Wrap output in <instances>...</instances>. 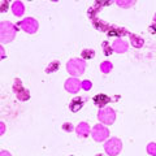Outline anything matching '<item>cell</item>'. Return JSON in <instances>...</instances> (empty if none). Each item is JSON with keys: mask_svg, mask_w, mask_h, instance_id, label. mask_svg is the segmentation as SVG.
Returning <instances> with one entry per match:
<instances>
[{"mask_svg": "<svg viewBox=\"0 0 156 156\" xmlns=\"http://www.w3.org/2000/svg\"><path fill=\"white\" fill-rule=\"evenodd\" d=\"M17 33V26L13 25L9 21H3L0 22V42L3 43H9L16 38Z\"/></svg>", "mask_w": 156, "mask_h": 156, "instance_id": "cell-1", "label": "cell"}, {"mask_svg": "<svg viewBox=\"0 0 156 156\" xmlns=\"http://www.w3.org/2000/svg\"><path fill=\"white\" fill-rule=\"evenodd\" d=\"M66 69L72 76H81L86 69V62L83 58H70L66 64Z\"/></svg>", "mask_w": 156, "mask_h": 156, "instance_id": "cell-2", "label": "cell"}, {"mask_svg": "<svg viewBox=\"0 0 156 156\" xmlns=\"http://www.w3.org/2000/svg\"><path fill=\"white\" fill-rule=\"evenodd\" d=\"M104 150L109 156H117L122 150V142L119 138H111L108 142H105Z\"/></svg>", "mask_w": 156, "mask_h": 156, "instance_id": "cell-3", "label": "cell"}, {"mask_svg": "<svg viewBox=\"0 0 156 156\" xmlns=\"http://www.w3.org/2000/svg\"><path fill=\"white\" fill-rule=\"evenodd\" d=\"M98 119H99V121H101L104 125H112L116 120V112L112 108H109V107L101 108L99 111V113H98Z\"/></svg>", "mask_w": 156, "mask_h": 156, "instance_id": "cell-4", "label": "cell"}, {"mask_svg": "<svg viewBox=\"0 0 156 156\" xmlns=\"http://www.w3.org/2000/svg\"><path fill=\"white\" fill-rule=\"evenodd\" d=\"M17 27H21L23 31H26L29 34H34V33H37L38 27H39V23H38V21L35 18L26 17L25 20H22V21L18 22Z\"/></svg>", "mask_w": 156, "mask_h": 156, "instance_id": "cell-5", "label": "cell"}, {"mask_svg": "<svg viewBox=\"0 0 156 156\" xmlns=\"http://www.w3.org/2000/svg\"><path fill=\"white\" fill-rule=\"evenodd\" d=\"M13 90H14V92H16V96H17L18 100L26 101V100H29V98H30V92H29V90H26L25 87H23L21 80H18V78L14 81V83H13Z\"/></svg>", "mask_w": 156, "mask_h": 156, "instance_id": "cell-6", "label": "cell"}, {"mask_svg": "<svg viewBox=\"0 0 156 156\" xmlns=\"http://www.w3.org/2000/svg\"><path fill=\"white\" fill-rule=\"evenodd\" d=\"M91 134H92L94 140H96V142H103V140H105L109 136V130L107 129L104 125H95L91 131Z\"/></svg>", "mask_w": 156, "mask_h": 156, "instance_id": "cell-7", "label": "cell"}, {"mask_svg": "<svg viewBox=\"0 0 156 156\" xmlns=\"http://www.w3.org/2000/svg\"><path fill=\"white\" fill-rule=\"evenodd\" d=\"M64 87H65L66 91L72 92V94H77V92L81 90V81L77 80V78H74V77H72V78H69V80L65 81Z\"/></svg>", "mask_w": 156, "mask_h": 156, "instance_id": "cell-8", "label": "cell"}, {"mask_svg": "<svg viewBox=\"0 0 156 156\" xmlns=\"http://www.w3.org/2000/svg\"><path fill=\"white\" fill-rule=\"evenodd\" d=\"M85 101H86V98H82V96L74 98V99L70 101V104H69L70 111H72V112H78V111H81L82 107H83V104H85Z\"/></svg>", "mask_w": 156, "mask_h": 156, "instance_id": "cell-9", "label": "cell"}, {"mask_svg": "<svg viewBox=\"0 0 156 156\" xmlns=\"http://www.w3.org/2000/svg\"><path fill=\"white\" fill-rule=\"evenodd\" d=\"M128 42L122 41V39H116L113 42V44H112V50L115 52H119V53H124L128 51Z\"/></svg>", "mask_w": 156, "mask_h": 156, "instance_id": "cell-10", "label": "cell"}, {"mask_svg": "<svg viewBox=\"0 0 156 156\" xmlns=\"http://www.w3.org/2000/svg\"><path fill=\"white\" fill-rule=\"evenodd\" d=\"M109 101H111L109 96H107L105 94H99V95H95L94 96V103H95L96 107H99L100 109L104 108V107L108 104Z\"/></svg>", "mask_w": 156, "mask_h": 156, "instance_id": "cell-11", "label": "cell"}, {"mask_svg": "<svg viewBox=\"0 0 156 156\" xmlns=\"http://www.w3.org/2000/svg\"><path fill=\"white\" fill-rule=\"evenodd\" d=\"M126 34H129V33L122 27H119V26H115V25H109V27H108V35L109 37H122V35H126Z\"/></svg>", "mask_w": 156, "mask_h": 156, "instance_id": "cell-12", "label": "cell"}, {"mask_svg": "<svg viewBox=\"0 0 156 156\" xmlns=\"http://www.w3.org/2000/svg\"><path fill=\"white\" fill-rule=\"evenodd\" d=\"M76 131L81 138H86V136H89V134H90V126L86 122H81V124H78V126L76 128Z\"/></svg>", "mask_w": 156, "mask_h": 156, "instance_id": "cell-13", "label": "cell"}, {"mask_svg": "<svg viewBox=\"0 0 156 156\" xmlns=\"http://www.w3.org/2000/svg\"><path fill=\"white\" fill-rule=\"evenodd\" d=\"M128 35L130 37V42H131V46L135 47V48H140V47H143L144 44V41L138 35H135V34H128Z\"/></svg>", "mask_w": 156, "mask_h": 156, "instance_id": "cell-14", "label": "cell"}, {"mask_svg": "<svg viewBox=\"0 0 156 156\" xmlns=\"http://www.w3.org/2000/svg\"><path fill=\"white\" fill-rule=\"evenodd\" d=\"M12 11H13V14L14 16H22L23 12H25V7H23V4L21 2H14L12 4Z\"/></svg>", "mask_w": 156, "mask_h": 156, "instance_id": "cell-15", "label": "cell"}, {"mask_svg": "<svg viewBox=\"0 0 156 156\" xmlns=\"http://www.w3.org/2000/svg\"><path fill=\"white\" fill-rule=\"evenodd\" d=\"M92 23H94V27L98 29L99 31H108L109 25H108V23H105V22H103L101 20H96V18H94Z\"/></svg>", "mask_w": 156, "mask_h": 156, "instance_id": "cell-16", "label": "cell"}, {"mask_svg": "<svg viewBox=\"0 0 156 156\" xmlns=\"http://www.w3.org/2000/svg\"><path fill=\"white\" fill-rule=\"evenodd\" d=\"M112 68H113V65H112V62H109V61H104L100 64V70L103 73H109L112 70Z\"/></svg>", "mask_w": 156, "mask_h": 156, "instance_id": "cell-17", "label": "cell"}, {"mask_svg": "<svg viewBox=\"0 0 156 156\" xmlns=\"http://www.w3.org/2000/svg\"><path fill=\"white\" fill-rule=\"evenodd\" d=\"M58 66H60L58 61H52L51 64L46 68V72H47V73H53V72H56V70L58 69Z\"/></svg>", "mask_w": 156, "mask_h": 156, "instance_id": "cell-18", "label": "cell"}, {"mask_svg": "<svg viewBox=\"0 0 156 156\" xmlns=\"http://www.w3.org/2000/svg\"><path fill=\"white\" fill-rule=\"evenodd\" d=\"M116 4H117L119 7H122V8H129V7H131V5H134L135 2H134V0H131V2H130V0H129V2H122V0H117Z\"/></svg>", "mask_w": 156, "mask_h": 156, "instance_id": "cell-19", "label": "cell"}, {"mask_svg": "<svg viewBox=\"0 0 156 156\" xmlns=\"http://www.w3.org/2000/svg\"><path fill=\"white\" fill-rule=\"evenodd\" d=\"M94 56H95L94 50H83V51H82V57H83V60H87V58H92Z\"/></svg>", "mask_w": 156, "mask_h": 156, "instance_id": "cell-20", "label": "cell"}, {"mask_svg": "<svg viewBox=\"0 0 156 156\" xmlns=\"http://www.w3.org/2000/svg\"><path fill=\"white\" fill-rule=\"evenodd\" d=\"M147 152L151 156H156V143H148V146H147Z\"/></svg>", "mask_w": 156, "mask_h": 156, "instance_id": "cell-21", "label": "cell"}, {"mask_svg": "<svg viewBox=\"0 0 156 156\" xmlns=\"http://www.w3.org/2000/svg\"><path fill=\"white\" fill-rule=\"evenodd\" d=\"M92 87V83L87 80V81H83V82H81V89H83L85 91H89L90 89Z\"/></svg>", "mask_w": 156, "mask_h": 156, "instance_id": "cell-22", "label": "cell"}, {"mask_svg": "<svg viewBox=\"0 0 156 156\" xmlns=\"http://www.w3.org/2000/svg\"><path fill=\"white\" fill-rule=\"evenodd\" d=\"M103 50H104V55H107V56L111 55L112 51H113V50H112V47L108 46V42H104L103 43Z\"/></svg>", "mask_w": 156, "mask_h": 156, "instance_id": "cell-23", "label": "cell"}, {"mask_svg": "<svg viewBox=\"0 0 156 156\" xmlns=\"http://www.w3.org/2000/svg\"><path fill=\"white\" fill-rule=\"evenodd\" d=\"M8 9V2H0V13L5 12Z\"/></svg>", "mask_w": 156, "mask_h": 156, "instance_id": "cell-24", "label": "cell"}, {"mask_svg": "<svg viewBox=\"0 0 156 156\" xmlns=\"http://www.w3.org/2000/svg\"><path fill=\"white\" fill-rule=\"evenodd\" d=\"M62 129H64L65 131H72V130H73V126H72V124L66 122V124L62 125Z\"/></svg>", "mask_w": 156, "mask_h": 156, "instance_id": "cell-25", "label": "cell"}, {"mask_svg": "<svg viewBox=\"0 0 156 156\" xmlns=\"http://www.w3.org/2000/svg\"><path fill=\"white\" fill-rule=\"evenodd\" d=\"M4 57H5V51H4V48L0 46V60H3Z\"/></svg>", "mask_w": 156, "mask_h": 156, "instance_id": "cell-26", "label": "cell"}, {"mask_svg": "<svg viewBox=\"0 0 156 156\" xmlns=\"http://www.w3.org/2000/svg\"><path fill=\"white\" fill-rule=\"evenodd\" d=\"M4 133H5V125L3 122H0V135H3Z\"/></svg>", "mask_w": 156, "mask_h": 156, "instance_id": "cell-27", "label": "cell"}, {"mask_svg": "<svg viewBox=\"0 0 156 156\" xmlns=\"http://www.w3.org/2000/svg\"><path fill=\"white\" fill-rule=\"evenodd\" d=\"M0 156H12V155L9 154L8 151H2V152H0Z\"/></svg>", "mask_w": 156, "mask_h": 156, "instance_id": "cell-28", "label": "cell"}, {"mask_svg": "<svg viewBox=\"0 0 156 156\" xmlns=\"http://www.w3.org/2000/svg\"><path fill=\"white\" fill-rule=\"evenodd\" d=\"M150 29H151V31H152V33H156V23H154V25L151 26Z\"/></svg>", "mask_w": 156, "mask_h": 156, "instance_id": "cell-29", "label": "cell"}, {"mask_svg": "<svg viewBox=\"0 0 156 156\" xmlns=\"http://www.w3.org/2000/svg\"><path fill=\"white\" fill-rule=\"evenodd\" d=\"M154 21H155V23H156V14H155V17H154Z\"/></svg>", "mask_w": 156, "mask_h": 156, "instance_id": "cell-30", "label": "cell"}, {"mask_svg": "<svg viewBox=\"0 0 156 156\" xmlns=\"http://www.w3.org/2000/svg\"><path fill=\"white\" fill-rule=\"evenodd\" d=\"M96 156H103V155H100V154H99V155H96Z\"/></svg>", "mask_w": 156, "mask_h": 156, "instance_id": "cell-31", "label": "cell"}]
</instances>
